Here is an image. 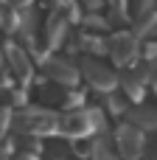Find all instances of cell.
<instances>
[{
	"label": "cell",
	"instance_id": "cell-10",
	"mask_svg": "<svg viewBox=\"0 0 157 160\" xmlns=\"http://www.w3.org/2000/svg\"><path fill=\"white\" fill-rule=\"evenodd\" d=\"M79 42H81V48H84V51H90L93 56L107 51V39H101L98 34H81V39H79Z\"/></svg>",
	"mask_w": 157,
	"mask_h": 160
},
{
	"label": "cell",
	"instance_id": "cell-4",
	"mask_svg": "<svg viewBox=\"0 0 157 160\" xmlns=\"http://www.w3.org/2000/svg\"><path fill=\"white\" fill-rule=\"evenodd\" d=\"M96 124H101L98 118V110H70L65 118H62V129L70 135V138H87Z\"/></svg>",
	"mask_w": 157,
	"mask_h": 160
},
{
	"label": "cell",
	"instance_id": "cell-7",
	"mask_svg": "<svg viewBox=\"0 0 157 160\" xmlns=\"http://www.w3.org/2000/svg\"><path fill=\"white\" fill-rule=\"evenodd\" d=\"M3 56H6V62H8V68H11V73L17 76V79H22V82H28L31 79V73H34V65H31V56L17 45V42H6V48H3Z\"/></svg>",
	"mask_w": 157,
	"mask_h": 160
},
{
	"label": "cell",
	"instance_id": "cell-9",
	"mask_svg": "<svg viewBox=\"0 0 157 160\" xmlns=\"http://www.w3.org/2000/svg\"><path fill=\"white\" fill-rule=\"evenodd\" d=\"M129 124H135L138 129H157V107H135L129 110Z\"/></svg>",
	"mask_w": 157,
	"mask_h": 160
},
{
	"label": "cell",
	"instance_id": "cell-15",
	"mask_svg": "<svg viewBox=\"0 0 157 160\" xmlns=\"http://www.w3.org/2000/svg\"><path fill=\"white\" fill-rule=\"evenodd\" d=\"M0 65H3V53H0Z\"/></svg>",
	"mask_w": 157,
	"mask_h": 160
},
{
	"label": "cell",
	"instance_id": "cell-2",
	"mask_svg": "<svg viewBox=\"0 0 157 160\" xmlns=\"http://www.w3.org/2000/svg\"><path fill=\"white\" fill-rule=\"evenodd\" d=\"M107 53L118 68H129L140 56V39L135 37V31H115L107 39Z\"/></svg>",
	"mask_w": 157,
	"mask_h": 160
},
{
	"label": "cell",
	"instance_id": "cell-14",
	"mask_svg": "<svg viewBox=\"0 0 157 160\" xmlns=\"http://www.w3.org/2000/svg\"><path fill=\"white\" fill-rule=\"evenodd\" d=\"M17 160H37V158H31V155H20Z\"/></svg>",
	"mask_w": 157,
	"mask_h": 160
},
{
	"label": "cell",
	"instance_id": "cell-3",
	"mask_svg": "<svg viewBox=\"0 0 157 160\" xmlns=\"http://www.w3.org/2000/svg\"><path fill=\"white\" fill-rule=\"evenodd\" d=\"M146 141H143V129H138L135 124H121L115 129V149L124 160H138L143 152Z\"/></svg>",
	"mask_w": 157,
	"mask_h": 160
},
{
	"label": "cell",
	"instance_id": "cell-5",
	"mask_svg": "<svg viewBox=\"0 0 157 160\" xmlns=\"http://www.w3.org/2000/svg\"><path fill=\"white\" fill-rule=\"evenodd\" d=\"M42 70H45V76H48L51 82H56V84H62V87H73V84L79 82V68H76L73 62H67L65 56H51V59H45V62H42Z\"/></svg>",
	"mask_w": 157,
	"mask_h": 160
},
{
	"label": "cell",
	"instance_id": "cell-6",
	"mask_svg": "<svg viewBox=\"0 0 157 160\" xmlns=\"http://www.w3.org/2000/svg\"><path fill=\"white\" fill-rule=\"evenodd\" d=\"M42 31H45V45H48V48H59V45L65 42L67 31H70V17H67L62 8H53V11L48 14Z\"/></svg>",
	"mask_w": 157,
	"mask_h": 160
},
{
	"label": "cell",
	"instance_id": "cell-11",
	"mask_svg": "<svg viewBox=\"0 0 157 160\" xmlns=\"http://www.w3.org/2000/svg\"><path fill=\"white\" fill-rule=\"evenodd\" d=\"M155 8H157V0H129V14L135 20L149 14V11H155Z\"/></svg>",
	"mask_w": 157,
	"mask_h": 160
},
{
	"label": "cell",
	"instance_id": "cell-12",
	"mask_svg": "<svg viewBox=\"0 0 157 160\" xmlns=\"http://www.w3.org/2000/svg\"><path fill=\"white\" fill-rule=\"evenodd\" d=\"M79 3H81L87 11H101V8H104V0H79Z\"/></svg>",
	"mask_w": 157,
	"mask_h": 160
},
{
	"label": "cell",
	"instance_id": "cell-8",
	"mask_svg": "<svg viewBox=\"0 0 157 160\" xmlns=\"http://www.w3.org/2000/svg\"><path fill=\"white\" fill-rule=\"evenodd\" d=\"M20 121H22V132H28V135H45V132L56 129V118L48 110H25L20 115Z\"/></svg>",
	"mask_w": 157,
	"mask_h": 160
},
{
	"label": "cell",
	"instance_id": "cell-13",
	"mask_svg": "<svg viewBox=\"0 0 157 160\" xmlns=\"http://www.w3.org/2000/svg\"><path fill=\"white\" fill-rule=\"evenodd\" d=\"M8 3H11L14 8H25V6H31L34 0H8Z\"/></svg>",
	"mask_w": 157,
	"mask_h": 160
},
{
	"label": "cell",
	"instance_id": "cell-1",
	"mask_svg": "<svg viewBox=\"0 0 157 160\" xmlns=\"http://www.w3.org/2000/svg\"><path fill=\"white\" fill-rule=\"evenodd\" d=\"M79 76H84L87 84L93 90H98V93H112L118 87V73L110 65H104L98 56H84L81 68H79Z\"/></svg>",
	"mask_w": 157,
	"mask_h": 160
}]
</instances>
